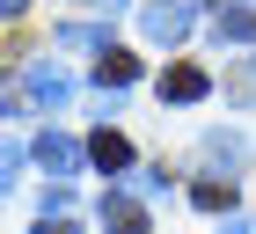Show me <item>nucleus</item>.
Listing matches in <instances>:
<instances>
[{
	"label": "nucleus",
	"mask_w": 256,
	"mask_h": 234,
	"mask_svg": "<svg viewBox=\"0 0 256 234\" xmlns=\"http://www.w3.org/2000/svg\"><path fill=\"white\" fill-rule=\"evenodd\" d=\"M190 22H198L190 0H154V8H139V30H146L154 44H183V37H190Z\"/></svg>",
	"instance_id": "nucleus-1"
},
{
	"label": "nucleus",
	"mask_w": 256,
	"mask_h": 234,
	"mask_svg": "<svg viewBox=\"0 0 256 234\" xmlns=\"http://www.w3.org/2000/svg\"><path fill=\"white\" fill-rule=\"evenodd\" d=\"M212 96V74L205 66H168L161 74V102H205Z\"/></svg>",
	"instance_id": "nucleus-2"
},
{
	"label": "nucleus",
	"mask_w": 256,
	"mask_h": 234,
	"mask_svg": "<svg viewBox=\"0 0 256 234\" xmlns=\"http://www.w3.org/2000/svg\"><path fill=\"white\" fill-rule=\"evenodd\" d=\"M88 161H96L102 176H124V168H132V139H124V132H110V124H102V132L88 139Z\"/></svg>",
	"instance_id": "nucleus-3"
},
{
	"label": "nucleus",
	"mask_w": 256,
	"mask_h": 234,
	"mask_svg": "<svg viewBox=\"0 0 256 234\" xmlns=\"http://www.w3.org/2000/svg\"><path fill=\"white\" fill-rule=\"evenodd\" d=\"M102 234H154V227H146V212H139V198L110 190L102 198Z\"/></svg>",
	"instance_id": "nucleus-4"
},
{
	"label": "nucleus",
	"mask_w": 256,
	"mask_h": 234,
	"mask_svg": "<svg viewBox=\"0 0 256 234\" xmlns=\"http://www.w3.org/2000/svg\"><path fill=\"white\" fill-rule=\"evenodd\" d=\"M37 168H44V176H74V168H80V146H74L66 132H44V139H37Z\"/></svg>",
	"instance_id": "nucleus-5"
},
{
	"label": "nucleus",
	"mask_w": 256,
	"mask_h": 234,
	"mask_svg": "<svg viewBox=\"0 0 256 234\" xmlns=\"http://www.w3.org/2000/svg\"><path fill=\"white\" fill-rule=\"evenodd\" d=\"M22 88H30V96H37V102H44V110H59V102H66V96H74V80H66V74H59V66H30V80H22Z\"/></svg>",
	"instance_id": "nucleus-6"
},
{
	"label": "nucleus",
	"mask_w": 256,
	"mask_h": 234,
	"mask_svg": "<svg viewBox=\"0 0 256 234\" xmlns=\"http://www.w3.org/2000/svg\"><path fill=\"white\" fill-rule=\"evenodd\" d=\"M220 44H256V8L220 0Z\"/></svg>",
	"instance_id": "nucleus-7"
},
{
	"label": "nucleus",
	"mask_w": 256,
	"mask_h": 234,
	"mask_svg": "<svg viewBox=\"0 0 256 234\" xmlns=\"http://www.w3.org/2000/svg\"><path fill=\"white\" fill-rule=\"evenodd\" d=\"M96 80H102V88H132V80H139V58H132V52H118V44H110V52L96 58Z\"/></svg>",
	"instance_id": "nucleus-8"
},
{
	"label": "nucleus",
	"mask_w": 256,
	"mask_h": 234,
	"mask_svg": "<svg viewBox=\"0 0 256 234\" xmlns=\"http://www.w3.org/2000/svg\"><path fill=\"white\" fill-rule=\"evenodd\" d=\"M190 205H198V212H227V205H234V176H227V183H220V176L190 183Z\"/></svg>",
	"instance_id": "nucleus-9"
},
{
	"label": "nucleus",
	"mask_w": 256,
	"mask_h": 234,
	"mask_svg": "<svg viewBox=\"0 0 256 234\" xmlns=\"http://www.w3.org/2000/svg\"><path fill=\"white\" fill-rule=\"evenodd\" d=\"M227 96H234V102H256V58H242L234 74H227Z\"/></svg>",
	"instance_id": "nucleus-10"
},
{
	"label": "nucleus",
	"mask_w": 256,
	"mask_h": 234,
	"mask_svg": "<svg viewBox=\"0 0 256 234\" xmlns=\"http://www.w3.org/2000/svg\"><path fill=\"white\" fill-rule=\"evenodd\" d=\"M59 44H66V52H110V44H102L96 30H80V22H74V30H59Z\"/></svg>",
	"instance_id": "nucleus-11"
},
{
	"label": "nucleus",
	"mask_w": 256,
	"mask_h": 234,
	"mask_svg": "<svg viewBox=\"0 0 256 234\" xmlns=\"http://www.w3.org/2000/svg\"><path fill=\"white\" fill-rule=\"evenodd\" d=\"M205 154H212V161H227V168H234V161H242V146H234V139H227V132H212V139H205Z\"/></svg>",
	"instance_id": "nucleus-12"
},
{
	"label": "nucleus",
	"mask_w": 256,
	"mask_h": 234,
	"mask_svg": "<svg viewBox=\"0 0 256 234\" xmlns=\"http://www.w3.org/2000/svg\"><path fill=\"white\" fill-rule=\"evenodd\" d=\"M37 234H74V220H66V212H44V220H37Z\"/></svg>",
	"instance_id": "nucleus-13"
},
{
	"label": "nucleus",
	"mask_w": 256,
	"mask_h": 234,
	"mask_svg": "<svg viewBox=\"0 0 256 234\" xmlns=\"http://www.w3.org/2000/svg\"><path fill=\"white\" fill-rule=\"evenodd\" d=\"M227 234H256V220H234V227H227Z\"/></svg>",
	"instance_id": "nucleus-14"
},
{
	"label": "nucleus",
	"mask_w": 256,
	"mask_h": 234,
	"mask_svg": "<svg viewBox=\"0 0 256 234\" xmlns=\"http://www.w3.org/2000/svg\"><path fill=\"white\" fill-rule=\"evenodd\" d=\"M0 8H8V15H22V8H30V0H0Z\"/></svg>",
	"instance_id": "nucleus-15"
},
{
	"label": "nucleus",
	"mask_w": 256,
	"mask_h": 234,
	"mask_svg": "<svg viewBox=\"0 0 256 234\" xmlns=\"http://www.w3.org/2000/svg\"><path fill=\"white\" fill-rule=\"evenodd\" d=\"M96 8H110V15H118V8H124V0H96Z\"/></svg>",
	"instance_id": "nucleus-16"
}]
</instances>
